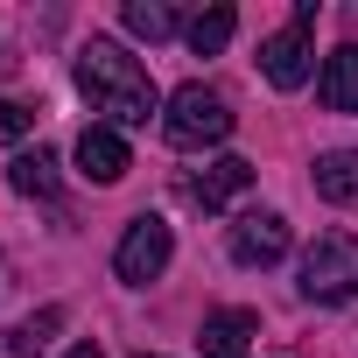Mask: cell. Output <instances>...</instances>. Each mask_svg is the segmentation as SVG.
Instances as JSON below:
<instances>
[{"mask_svg":"<svg viewBox=\"0 0 358 358\" xmlns=\"http://www.w3.org/2000/svg\"><path fill=\"white\" fill-rule=\"evenodd\" d=\"M78 92H85L92 113H106L113 127H148V120L162 113L155 78H148L113 36H92V43L78 50Z\"/></svg>","mask_w":358,"mask_h":358,"instance_id":"obj_1","label":"cell"},{"mask_svg":"<svg viewBox=\"0 0 358 358\" xmlns=\"http://www.w3.org/2000/svg\"><path fill=\"white\" fill-rule=\"evenodd\" d=\"M162 134H169V148H218V141L232 134V106H225V92H211V85H183V92L162 106Z\"/></svg>","mask_w":358,"mask_h":358,"instance_id":"obj_2","label":"cell"},{"mask_svg":"<svg viewBox=\"0 0 358 358\" xmlns=\"http://www.w3.org/2000/svg\"><path fill=\"white\" fill-rule=\"evenodd\" d=\"M309 302H351L358 295V239L351 232H316V246L302 253V281Z\"/></svg>","mask_w":358,"mask_h":358,"instance_id":"obj_3","label":"cell"},{"mask_svg":"<svg viewBox=\"0 0 358 358\" xmlns=\"http://www.w3.org/2000/svg\"><path fill=\"white\" fill-rule=\"evenodd\" d=\"M176 260V232L162 225V218H134L127 232H120V246H113V274L127 281V288H148V281H162V267Z\"/></svg>","mask_w":358,"mask_h":358,"instance_id":"obj_4","label":"cell"},{"mask_svg":"<svg viewBox=\"0 0 358 358\" xmlns=\"http://www.w3.org/2000/svg\"><path fill=\"white\" fill-rule=\"evenodd\" d=\"M281 253H288V218L281 211H246L232 225V260L239 267H274Z\"/></svg>","mask_w":358,"mask_h":358,"instance_id":"obj_5","label":"cell"},{"mask_svg":"<svg viewBox=\"0 0 358 358\" xmlns=\"http://www.w3.org/2000/svg\"><path fill=\"white\" fill-rule=\"evenodd\" d=\"M260 71H267V85L274 92H295L302 78H309V29H274L267 43H260Z\"/></svg>","mask_w":358,"mask_h":358,"instance_id":"obj_6","label":"cell"},{"mask_svg":"<svg viewBox=\"0 0 358 358\" xmlns=\"http://www.w3.org/2000/svg\"><path fill=\"white\" fill-rule=\"evenodd\" d=\"M127 169H134V155H127L120 127H85L78 134V176L85 183H120Z\"/></svg>","mask_w":358,"mask_h":358,"instance_id":"obj_7","label":"cell"},{"mask_svg":"<svg viewBox=\"0 0 358 358\" xmlns=\"http://www.w3.org/2000/svg\"><path fill=\"white\" fill-rule=\"evenodd\" d=\"M253 190V162H239V155H218L204 176H190V204L197 211H225L232 197H246Z\"/></svg>","mask_w":358,"mask_h":358,"instance_id":"obj_8","label":"cell"},{"mask_svg":"<svg viewBox=\"0 0 358 358\" xmlns=\"http://www.w3.org/2000/svg\"><path fill=\"white\" fill-rule=\"evenodd\" d=\"M253 330H260L253 309H211L204 330H197V344H204V358H246V337Z\"/></svg>","mask_w":358,"mask_h":358,"instance_id":"obj_9","label":"cell"},{"mask_svg":"<svg viewBox=\"0 0 358 358\" xmlns=\"http://www.w3.org/2000/svg\"><path fill=\"white\" fill-rule=\"evenodd\" d=\"M309 183H316L323 204H358V148H330V155H316Z\"/></svg>","mask_w":358,"mask_h":358,"instance_id":"obj_10","label":"cell"},{"mask_svg":"<svg viewBox=\"0 0 358 358\" xmlns=\"http://www.w3.org/2000/svg\"><path fill=\"white\" fill-rule=\"evenodd\" d=\"M316 92H323V106H330V113H358V43H344V50H330V57H323Z\"/></svg>","mask_w":358,"mask_h":358,"instance_id":"obj_11","label":"cell"},{"mask_svg":"<svg viewBox=\"0 0 358 358\" xmlns=\"http://www.w3.org/2000/svg\"><path fill=\"white\" fill-rule=\"evenodd\" d=\"M120 22H127V36H141V43H169V36H176V8H169V0H127Z\"/></svg>","mask_w":358,"mask_h":358,"instance_id":"obj_12","label":"cell"},{"mask_svg":"<svg viewBox=\"0 0 358 358\" xmlns=\"http://www.w3.org/2000/svg\"><path fill=\"white\" fill-rule=\"evenodd\" d=\"M8 183H15L22 197H57V155H50V148H36V155H15Z\"/></svg>","mask_w":358,"mask_h":358,"instance_id":"obj_13","label":"cell"},{"mask_svg":"<svg viewBox=\"0 0 358 358\" xmlns=\"http://www.w3.org/2000/svg\"><path fill=\"white\" fill-rule=\"evenodd\" d=\"M57 323H64V309H43V316H29V323H15V330H0V358H36Z\"/></svg>","mask_w":358,"mask_h":358,"instance_id":"obj_14","label":"cell"},{"mask_svg":"<svg viewBox=\"0 0 358 358\" xmlns=\"http://www.w3.org/2000/svg\"><path fill=\"white\" fill-rule=\"evenodd\" d=\"M232 29H239L232 8H204V15L190 22V50H197V57H218V50L232 43Z\"/></svg>","mask_w":358,"mask_h":358,"instance_id":"obj_15","label":"cell"},{"mask_svg":"<svg viewBox=\"0 0 358 358\" xmlns=\"http://www.w3.org/2000/svg\"><path fill=\"white\" fill-rule=\"evenodd\" d=\"M29 134V113L15 106V99H0V148H8V141H22Z\"/></svg>","mask_w":358,"mask_h":358,"instance_id":"obj_16","label":"cell"},{"mask_svg":"<svg viewBox=\"0 0 358 358\" xmlns=\"http://www.w3.org/2000/svg\"><path fill=\"white\" fill-rule=\"evenodd\" d=\"M71 358H99V344H78V351H71Z\"/></svg>","mask_w":358,"mask_h":358,"instance_id":"obj_17","label":"cell"},{"mask_svg":"<svg viewBox=\"0 0 358 358\" xmlns=\"http://www.w3.org/2000/svg\"><path fill=\"white\" fill-rule=\"evenodd\" d=\"M141 358H148V351H141Z\"/></svg>","mask_w":358,"mask_h":358,"instance_id":"obj_18","label":"cell"}]
</instances>
